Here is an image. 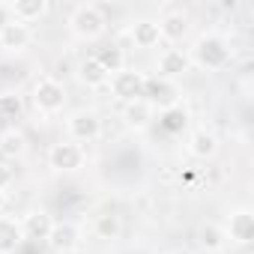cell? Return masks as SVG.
Instances as JSON below:
<instances>
[{
	"instance_id": "6da1fadb",
	"label": "cell",
	"mask_w": 254,
	"mask_h": 254,
	"mask_svg": "<svg viewBox=\"0 0 254 254\" xmlns=\"http://www.w3.org/2000/svg\"><path fill=\"white\" fill-rule=\"evenodd\" d=\"M189 57H191V69L197 66L203 72H221L230 66L233 48H230V39L221 33H200L189 48Z\"/></svg>"
},
{
	"instance_id": "7a4b0ae2",
	"label": "cell",
	"mask_w": 254,
	"mask_h": 254,
	"mask_svg": "<svg viewBox=\"0 0 254 254\" xmlns=\"http://www.w3.org/2000/svg\"><path fill=\"white\" fill-rule=\"evenodd\" d=\"M69 30H72V36L81 39V42H96V39L105 36L108 18H105L102 6H96V3H81V6H75L72 15H69Z\"/></svg>"
},
{
	"instance_id": "3957f363",
	"label": "cell",
	"mask_w": 254,
	"mask_h": 254,
	"mask_svg": "<svg viewBox=\"0 0 254 254\" xmlns=\"http://www.w3.org/2000/svg\"><path fill=\"white\" fill-rule=\"evenodd\" d=\"M66 87L57 81V78H51V75H42L33 87H30V102H33V108H36V114L39 117H54V114H60L63 108H66Z\"/></svg>"
},
{
	"instance_id": "277c9868",
	"label": "cell",
	"mask_w": 254,
	"mask_h": 254,
	"mask_svg": "<svg viewBox=\"0 0 254 254\" xmlns=\"http://www.w3.org/2000/svg\"><path fill=\"white\" fill-rule=\"evenodd\" d=\"M66 135L72 144H93L102 138V117L93 108H78L66 117Z\"/></svg>"
},
{
	"instance_id": "5b68a950",
	"label": "cell",
	"mask_w": 254,
	"mask_h": 254,
	"mask_svg": "<svg viewBox=\"0 0 254 254\" xmlns=\"http://www.w3.org/2000/svg\"><path fill=\"white\" fill-rule=\"evenodd\" d=\"M153 111H171V108H180L183 105V87L177 81H168V78H147L144 84V96H141Z\"/></svg>"
},
{
	"instance_id": "8992f818",
	"label": "cell",
	"mask_w": 254,
	"mask_h": 254,
	"mask_svg": "<svg viewBox=\"0 0 254 254\" xmlns=\"http://www.w3.org/2000/svg\"><path fill=\"white\" fill-rule=\"evenodd\" d=\"M48 168L57 174H78L87 168V150L72 141H57L48 147Z\"/></svg>"
},
{
	"instance_id": "52a82bcc",
	"label": "cell",
	"mask_w": 254,
	"mask_h": 254,
	"mask_svg": "<svg viewBox=\"0 0 254 254\" xmlns=\"http://www.w3.org/2000/svg\"><path fill=\"white\" fill-rule=\"evenodd\" d=\"M147 72H141V69H120L117 75H111V81H108V87H111V96L117 99V102H123V105H129V102H135V99H141L144 96V84H147Z\"/></svg>"
},
{
	"instance_id": "ba28073f",
	"label": "cell",
	"mask_w": 254,
	"mask_h": 254,
	"mask_svg": "<svg viewBox=\"0 0 254 254\" xmlns=\"http://www.w3.org/2000/svg\"><path fill=\"white\" fill-rule=\"evenodd\" d=\"M221 230H224L227 242H233V245H248V242L254 239V212H251V209H245V206H242V209L227 212V218H224Z\"/></svg>"
},
{
	"instance_id": "9c48e42d",
	"label": "cell",
	"mask_w": 254,
	"mask_h": 254,
	"mask_svg": "<svg viewBox=\"0 0 254 254\" xmlns=\"http://www.w3.org/2000/svg\"><path fill=\"white\" fill-rule=\"evenodd\" d=\"M156 69H159V78L177 81L186 72H191V57H189L186 48H165L159 54V60H156Z\"/></svg>"
},
{
	"instance_id": "30bf717a",
	"label": "cell",
	"mask_w": 254,
	"mask_h": 254,
	"mask_svg": "<svg viewBox=\"0 0 254 254\" xmlns=\"http://www.w3.org/2000/svg\"><path fill=\"white\" fill-rule=\"evenodd\" d=\"M33 45V27L21 24V21H6L0 27V48L6 54H21Z\"/></svg>"
},
{
	"instance_id": "8fae6325",
	"label": "cell",
	"mask_w": 254,
	"mask_h": 254,
	"mask_svg": "<svg viewBox=\"0 0 254 254\" xmlns=\"http://www.w3.org/2000/svg\"><path fill=\"white\" fill-rule=\"evenodd\" d=\"M45 242L54 254H66L72 248H81V227L75 221H54Z\"/></svg>"
},
{
	"instance_id": "7c38bea8",
	"label": "cell",
	"mask_w": 254,
	"mask_h": 254,
	"mask_svg": "<svg viewBox=\"0 0 254 254\" xmlns=\"http://www.w3.org/2000/svg\"><path fill=\"white\" fill-rule=\"evenodd\" d=\"M51 12V3L48 0H15V3H9V15L12 21H21V24H39L45 15Z\"/></svg>"
},
{
	"instance_id": "4fadbf2b",
	"label": "cell",
	"mask_w": 254,
	"mask_h": 254,
	"mask_svg": "<svg viewBox=\"0 0 254 254\" xmlns=\"http://www.w3.org/2000/svg\"><path fill=\"white\" fill-rule=\"evenodd\" d=\"M24 230H21V218L15 215H0V254H15L24 245Z\"/></svg>"
},
{
	"instance_id": "5bb4252c",
	"label": "cell",
	"mask_w": 254,
	"mask_h": 254,
	"mask_svg": "<svg viewBox=\"0 0 254 254\" xmlns=\"http://www.w3.org/2000/svg\"><path fill=\"white\" fill-rule=\"evenodd\" d=\"M218 147H221L218 138H215L212 132H206V129L191 132V135H189V144H186L189 156L197 159V162H209V159H215V156H218Z\"/></svg>"
},
{
	"instance_id": "9a60e30c",
	"label": "cell",
	"mask_w": 254,
	"mask_h": 254,
	"mask_svg": "<svg viewBox=\"0 0 254 254\" xmlns=\"http://www.w3.org/2000/svg\"><path fill=\"white\" fill-rule=\"evenodd\" d=\"M189 30H191V24H189L186 12H168L165 18H159V36H162V42L177 45V42H183L189 36Z\"/></svg>"
},
{
	"instance_id": "2e32d148",
	"label": "cell",
	"mask_w": 254,
	"mask_h": 254,
	"mask_svg": "<svg viewBox=\"0 0 254 254\" xmlns=\"http://www.w3.org/2000/svg\"><path fill=\"white\" fill-rule=\"evenodd\" d=\"M129 39H132V45L141 48V51L156 48V45L162 42V36H159V21H153V18H138V21H132Z\"/></svg>"
},
{
	"instance_id": "e0dca14e",
	"label": "cell",
	"mask_w": 254,
	"mask_h": 254,
	"mask_svg": "<svg viewBox=\"0 0 254 254\" xmlns=\"http://www.w3.org/2000/svg\"><path fill=\"white\" fill-rule=\"evenodd\" d=\"M123 120H126V126H129L132 132H144V129H150V126H153L156 111L144 99H135V102H129V105L123 108Z\"/></svg>"
},
{
	"instance_id": "ac0fdd59",
	"label": "cell",
	"mask_w": 254,
	"mask_h": 254,
	"mask_svg": "<svg viewBox=\"0 0 254 254\" xmlns=\"http://www.w3.org/2000/svg\"><path fill=\"white\" fill-rule=\"evenodd\" d=\"M24 156H27V138H24V132H18V129L0 132V159L9 162V165H15Z\"/></svg>"
},
{
	"instance_id": "d6986e66",
	"label": "cell",
	"mask_w": 254,
	"mask_h": 254,
	"mask_svg": "<svg viewBox=\"0 0 254 254\" xmlns=\"http://www.w3.org/2000/svg\"><path fill=\"white\" fill-rule=\"evenodd\" d=\"M78 81L87 87V90H102V87H108V81H111V75L102 69V63L90 54V57H84L81 63H78Z\"/></svg>"
},
{
	"instance_id": "ffe728a7",
	"label": "cell",
	"mask_w": 254,
	"mask_h": 254,
	"mask_svg": "<svg viewBox=\"0 0 254 254\" xmlns=\"http://www.w3.org/2000/svg\"><path fill=\"white\" fill-rule=\"evenodd\" d=\"M51 224H54V218H51L45 209H30V212H24V215H21L24 239H48Z\"/></svg>"
},
{
	"instance_id": "44dd1931",
	"label": "cell",
	"mask_w": 254,
	"mask_h": 254,
	"mask_svg": "<svg viewBox=\"0 0 254 254\" xmlns=\"http://www.w3.org/2000/svg\"><path fill=\"white\" fill-rule=\"evenodd\" d=\"M93 233L99 236V239H120V233H123V218L117 215V212H102V215H96L93 218Z\"/></svg>"
},
{
	"instance_id": "7402d4cb",
	"label": "cell",
	"mask_w": 254,
	"mask_h": 254,
	"mask_svg": "<svg viewBox=\"0 0 254 254\" xmlns=\"http://www.w3.org/2000/svg\"><path fill=\"white\" fill-rule=\"evenodd\" d=\"M200 248H203V251H209V254H218V251H224V248H227V236H224L221 224L206 221V224L200 227Z\"/></svg>"
},
{
	"instance_id": "603a6c76",
	"label": "cell",
	"mask_w": 254,
	"mask_h": 254,
	"mask_svg": "<svg viewBox=\"0 0 254 254\" xmlns=\"http://www.w3.org/2000/svg\"><path fill=\"white\" fill-rule=\"evenodd\" d=\"M93 57L102 63V69H105L108 75H117L120 69H126V51H123L120 45H105V48H99Z\"/></svg>"
},
{
	"instance_id": "cb8c5ba5",
	"label": "cell",
	"mask_w": 254,
	"mask_h": 254,
	"mask_svg": "<svg viewBox=\"0 0 254 254\" xmlns=\"http://www.w3.org/2000/svg\"><path fill=\"white\" fill-rule=\"evenodd\" d=\"M168 132H180L183 126L189 123V114H186V108L180 105V108H171V111H162V120H159Z\"/></svg>"
},
{
	"instance_id": "d4e9b609",
	"label": "cell",
	"mask_w": 254,
	"mask_h": 254,
	"mask_svg": "<svg viewBox=\"0 0 254 254\" xmlns=\"http://www.w3.org/2000/svg\"><path fill=\"white\" fill-rule=\"evenodd\" d=\"M15 186V168L0 159V191H9Z\"/></svg>"
},
{
	"instance_id": "484cf974",
	"label": "cell",
	"mask_w": 254,
	"mask_h": 254,
	"mask_svg": "<svg viewBox=\"0 0 254 254\" xmlns=\"http://www.w3.org/2000/svg\"><path fill=\"white\" fill-rule=\"evenodd\" d=\"M6 21H12V15H9V3H0V27H3Z\"/></svg>"
},
{
	"instance_id": "4316f807",
	"label": "cell",
	"mask_w": 254,
	"mask_h": 254,
	"mask_svg": "<svg viewBox=\"0 0 254 254\" xmlns=\"http://www.w3.org/2000/svg\"><path fill=\"white\" fill-rule=\"evenodd\" d=\"M6 203H9V194H6V191H0V215H3V209H6Z\"/></svg>"
},
{
	"instance_id": "83f0119b",
	"label": "cell",
	"mask_w": 254,
	"mask_h": 254,
	"mask_svg": "<svg viewBox=\"0 0 254 254\" xmlns=\"http://www.w3.org/2000/svg\"><path fill=\"white\" fill-rule=\"evenodd\" d=\"M66 254H87L84 248H72V251H66Z\"/></svg>"
}]
</instances>
